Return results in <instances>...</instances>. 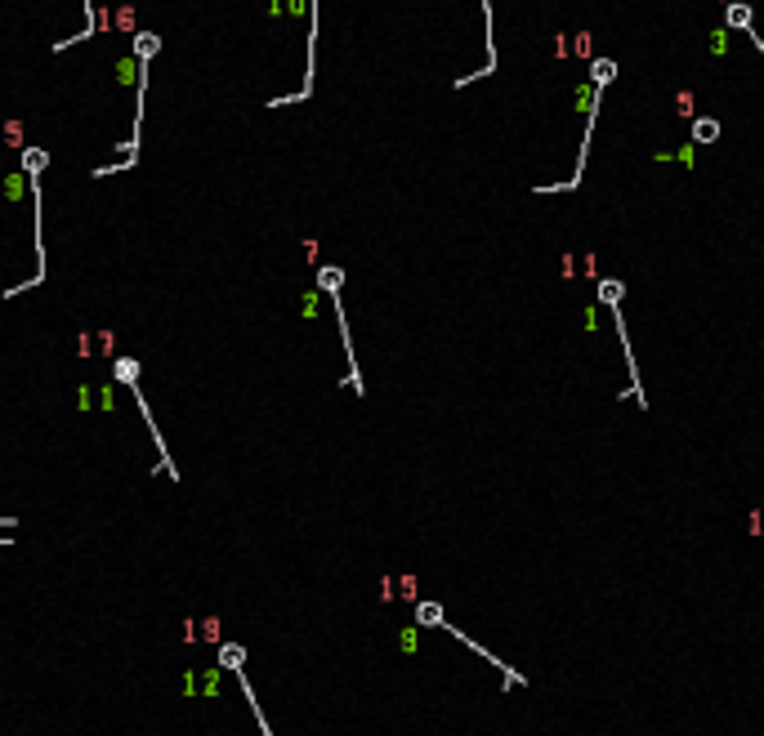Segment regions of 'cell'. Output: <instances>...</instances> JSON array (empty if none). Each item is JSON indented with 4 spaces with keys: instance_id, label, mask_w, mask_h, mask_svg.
<instances>
[{
    "instance_id": "3957f363",
    "label": "cell",
    "mask_w": 764,
    "mask_h": 736,
    "mask_svg": "<svg viewBox=\"0 0 764 736\" xmlns=\"http://www.w3.org/2000/svg\"><path fill=\"white\" fill-rule=\"evenodd\" d=\"M621 295H626V286H621L617 277L599 281V304H604V308H621Z\"/></svg>"
},
{
    "instance_id": "6da1fadb",
    "label": "cell",
    "mask_w": 764,
    "mask_h": 736,
    "mask_svg": "<svg viewBox=\"0 0 764 736\" xmlns=\"http://www.w3.org/2000/svg\"><path fill=\"white\" fill-rule=\"evenodd\" d=\"M720 139V121L716 116H697L693 121V143H716Z\"/></svg>"
},
{
    "instance_id": "5b68a950",
    "label": "cell",
    "mask_w": 764,
    "mask_h": 736,
    "mask_svg": "<svg viewBox=\"0 0 764 736\" xmlns=\"http://www.w3.org/2000/svg\"><path fill=\"white\" fill-rule=\"evenodd\" d=\"M416 621H420V625H447L443 611L434 607V602H420V607H416Z\"/></svg>"
},
{
    "instance_id": "52a82bcc",
    "label": "cell",
    "mask_w": 764,
    "mask_h": 736,
    "mask_svg": "<svg viewBox=\"0 0 764 736\" xmlns=\"http://www.w3.org/2000/svg\"><path fill=\"white\" fill-rule=\"evenodd\" d=\"M220 661H224L228 669H237V665H242V647H224V656H220Z\"/></svg>"
},
{
    "instance_id": "7a4b0ae2",
    "label": "cell",
    "mask_w": 764,
    "mask_h": 736,
    "mask_svg": "<svg viewBox=\"0 0 764 736\" xmlns=\"http://www.w3.org/2000/svg\"><path fill=\"white\" fill-rule=\"evenodd\" d=\"M612 76H617V63H612V58H594L590 63V85L604 90V85H612Z\"/></svg>"
},
{
    "instance_id": "8992f818",
    "label": "cell",
    "mask_w": 764,
    "mask_h": 736,
    "mask_svg": "<svg viewBox=\"0 0 764 736\" xmlns=\"http://www.w3.org/2000/svg\"><path fill=\"white\" fill-rule=\"evenodd\" d=\"M23 165L31 170V179H36V174L45 170V152H27V157H23Z\"/></svg>"
},
{
    "instance_id": "277c9868",
    "label": "cell",
    "mask_w": 764,
    "mask_h": 736,
    "mask_svg": "<svg viewBox=\"0 0 764 736\" xmlns=\"http://www.w3.org/2000/svg\"><path fill=\"white\" fill-rule=\"evenodd\" d=\"M724 19H728V27L746 31V27H751V9H746V5H724Z\"/></svg>"
}]
</instances>
